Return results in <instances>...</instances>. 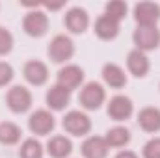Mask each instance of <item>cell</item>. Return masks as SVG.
<instances>
[{"mask_svg":"<svg viewBox=\"0 0 160 158\" xmlns=\"http://www.w3.org/2000/svg\"><path fill=\"white\" fill-rule=\"evenodd\" d=\"M119 24L118 21H114V19H110L108 15H101L97 21H95V26H93V30H95V34H97V37L102 41H112L118 37V34H119Z\"/></svg>","mask_w":160,"mask_h":158,"instance_id":"16","label":"cell"},{"mask_svg":"<svg viewBox=\"0 0 160 158\" xmlns=\"http://www.w3.org/2000/svg\"><path fill=\"white\" fill-rule=\"evenodd\" d=\"M47 54H48L50 62H54V63H65V62H69L75 56V43H73V39L69 36L58 34V36H54L50 39L48 48H47Z\"/></svg>","mask_w":160,"mask_h":158,"instance_id":"1","label":"cell"},{"mask_svg":"<svg viewBox=\"0 0 160 158\" xmlns=\"http://www.w3.org/2000/svg\"><path fill=\"white\" fill-rule=\"evenodd\" d=\"M13 45H15L13 34H11L8 28L0 26V56H6V54H9V52L13 50Z\"/></svg>","mask_w":160,"mask_h":158,"instance_id":"24","label":"cell"},{"mask_svg":"<svg viewBox=\"0 0 160 158\" xmlns=\"http://www.w3.org/2000/svg\"><path fill=\"white\" fill-rule=\"evenodd\" d=\"M62 126L67 134L71 136H86L91 130V119L88 117V114L80 112V110H71L67 112L62 119Z\"/></svg>","mask_w":160,"mask_h":158,"instance_id":"5","label":"cell"},{"mask_svg":"<svg viewBox=\"0 0 160 158\" xmlns=\"http://www.w3.org/2000/svg\"><path fill=\"white\" fill-rule=\"evenodd\" d=\"M143 158H160V138H151L143 149H142Z\"/></svg>","mask_w":160,"mask_h":158,"instance_id":"25","label":"cell"},{"mask_svg":"<svg viewBox=\"0 0 160 158\" xmlns=\"http://www.w3.org/2000/svg\"><path fill=\"white\" fill-rule=\"evenodd\" d=\"M132 39L136 48L142 52L155 50L160 45V30L157 26H138L132 34Z\"/></svg>","mask_w":160,"mask_h":158,"instance_id":"6","label":"cell"},{"mask_svg":"<svg viewBox=\"0 0 160 158\" xmlns=\"http://www.w3.org/2000/svg\"><path fill=\"white\" fill-rule=\"evenodd\" d=\"M63 24L71 34H84L89 26V15L84 7H71L65 13Z\"/></svg>","mask_w":160,"mask_h":158,"instance_id":"12","label":"cell"},{"mask_svg":"<svg viewBox=\"0 0 160 158\" xmlns=\"http://www.w3.org/2000/svg\"><path fill=\"white\" fill-rule=\"evenodd\" d=\"M32 93L28 87L24 86H13L8 89L6 93V102H8V108L13 112V114H24L32 108Z\"/></svg>","mask_w":160,"mask_h":158,"instance_id":"4","label":"cell"},{"mask_svg":"<svg viewBox=\"0 0 160 158\" xmlns=\"http://www.w3.org/2000/svg\"><path fill=\"white\" fill-rule=\"evenodd\" d=\"M102 80L106 86H110L114 89H121L127 86V75L118 63H106L102 67Z\"/></svg>","mask_w":160,"mask_h":158,"instance_id":"19","label":"cell"},{"mask_svg":"<svg viewBox=\"0 0 160 158\" xmlns=\"http://www.w3.org/2000/svg\"><path fill=\"white\" fill-rule=\"evenodd\" d=\"M22 30L30 37H43L48 30V15L43 9H30L22 19Z\"/></svg>","mask_w":160,"mask_h":158,"instance_id":"3","label":"cell"},{"mask_svg":"<svg viewBox=\"0 0 160 158\" xmlns=\"http://www.w3.org/2000/svg\"><path fill=\"white\" fill-rule=\"evenodd\" d=\"M116 158H140L136 153H132V151H121L116 155Z\"/></svg>","mask_w":160,"mask_h":158,"instance_id":"27","label":"cell"},{"mask_svg":"<svg viewBox=\"0 0 160 158\" xmlns=\"http://www.w3.org/2000/svg\"><path fill=\"white\" fill-rule=\"evenodd\" d=\"M127 69H128V73L134 75L136 78H143V77H147V73H149V69H151V62H149V58H147L145 52L134 48V50H130L128 56H127Z\"/></svg>","mask_w":160,"mask_h":158,"instance_id":"13","label":"cell"},{"mask_svg":"<svg viewBox=\"0 0 160 158\" xmlns=\"http://www.w3.org/2000/svg\"><path fill=\"white\" fill-rule=\"evenodd\" d=\"M13 77H15L13 67H11L9 63H6V62H0V87L8 86V84L13 80Z\"/></svg>","mask_w":160,"mask_h":158,"instance_id":"26","label":"cell"},{"mask_svg":"<svg viewBox=\"0 0 160 158\" xmlns=\"http://www.w3.org/2000/svg\"><path fill=\"white\" fill-rule=\"evenodd\" d=\"M43 145L41 141H38L36 138H28L21 143V149H19V158H43Z\"/></svg>","mask_w":160,"mask_h":158,"instance_id":"22","label":"cell"},{"mask_svg":"<svg viewBox=\"0 0 160 158\" xmlns=\"http://www.w3.org/2000/svg\"><path fill=\"white\" fill-rule=\"evenodd\" d=\"M108 147H125L130 141V130L127 126H114L104 136Z\"/></svg>","mask_w":160,"mask_h":158,"instance_id":"21","label":"cell"},{"mask_svg":"<svg viewBox=\"0 0 160 158\" xmlns=\"http://www.w3.org/2000/svg\"><path fill=\"white\" fill-rule=\"evenodd\" d=\"M106 101V91L99 82H88L78 93V102L84 110H99Z\"/></svg>","mask_w":160,"mask_h":158,"instance_id":"2","label":"cell"},{"mask_svg":"<svg viewBox=\"0 0 160 158\" xmlns=\"http://www.w3.org/2000/svg\"><path fill=\"white\" fill-rule=\"evenodd\" d=\"M47 153L52 158H67L73 153V141L67 136H52L47 143Z\"/></svg>","mask_w":160,"mask_h":158,"instance_id":"18","label":"cell"},{"mask_svg":"<svg viewBox=\"0 0 160 158\" xmlns=\"http://www.w3.org/2000/svg\"><path fill=\"white\" fill-rule=\"evenodd\" d=\"M56 126V119L48 110H36L30 119H28V128L32 134L36 136H47L54 130Z\"/></svg>","mask_w":160,"mask_h":158,"instance_id":"8","label":"cell"},{"mask_svg":"<svg viewBox=\"0 0 160 158\" xmlns=\"http://www.w3.org/2000/svg\"><path fill=\"white\" fill-rule=\"evenodd\" d=\"M138 125L142 126V130H145L149 134L160 132V110L155 106L142 108L138 114Z\"/></svg>","mask_w":160,"mask_h":158,"instance_id":"17","label":"cell"},{"mask_svg":"<svg viewBox=\"0 0 160 158\" xmlns=\"http://www.w3.org/2000/svg\"><path fill=\"white\" fill-rule=\"evenodd\" d=\"M22 77L32 86H43L48 80V67L39 60H30L22 67Z\"/></svg>","mask_w":160,"mask_h":158,"instance_id":"14","label":"cell"},{"mask_svg":"<svg viewBox=\"0 0 160 158\" xmlns=\"http://www.w3.org/2000/svg\"><path fill=\"white\" fill-rule=\"evenodd\" d=\"M132 15L138 26H157L160 21V6L155 2H138Z\"/></svg>","mask_w":160,"mask_h":158,"instance_id":"7","label":"cell"},{"mask_svg":"<svg viewBox=\"0 0 160 158\" xmlns=\"http://www.w3.org/2000/svg\"><path fill=\"white\" fill-rule=\"evenodd\" d=\"M45 101H47V106H48L50 110L62 112V110H65V108L69 106V102H71V91L65 89V87L60 86V84H54V86L48 87V91H47V95H45Z\"/></svg>","mask_w":160,"mask_h":158,"instance_id":"10","label":"cell"},{"mask_svg":"<svg viewBox=\"0 0 160 158\" xmlns=\"http://www.w3.org/2000/svg\"><path fill=\"white\" fill-rule=\"evenodd\" d=\"M21 136H22V130L19 125L11 121L0 123V143L2 145H17L21 141Z\"/></svg>","mask_w":160,"mask_h":158,"instance_id":"20","label":"cell"},{"mask_svg":"<svg viewBox=\"0 0 160 158\" xmlns=\"http://www.w3.org/2000/svg\"><path fill=\"white\" fill-rule=\"evenodd\" d=\"M84 158H106L108 156V143L102 136H88L80 147Z\"/></svg>","mask_w":160,"mask_h":158,"instance_id":"15","label":"cell"},{"mask_svg":"<svg viewBox=\"0 0 160 158\" xmlns=\"http://www.w3.org/2000/svg\"><path fill=\"white\" fill-rule=\"evenodd\" d=\"M106 114L108 117L114 119V121H125L134 114V104L128 97L125 95H116L108 101V106H106Z\"/></svg>","mask_w":160,"mask_h":158,"instance_id":"9","label":"cell"},{"mask_svg":"<svg viewBox=\"0 0 160 158\" xmlns=\"http://www.w3.org/2000/svg\"><path fill=\"white\" fill-rule=\"evenodd\" d=\"M82 82H84V69L78 67V65H73V63L62 67L58 71V77H56V84L63 86L69 91H73L78 86H82Z\"/></svg>","mask_w":160,"mask_h":158,"instance_id":"11","label":"cell"},{"mask_svg":"<svg viewBox=\"0 0 160 158\" xmlns=\"http://www.w3.org/2000/svg\"><path fill=\"white\" fill-rule=\"evenodd\" d=\"M127 11H128V6L121 0H112L104 6V15H108L110 19H114L118 22H121L127 17Z\"/></svg>","mask_w":160,"mask_h":158,"instance_id":"23","label":"cell"}]
</instances>
